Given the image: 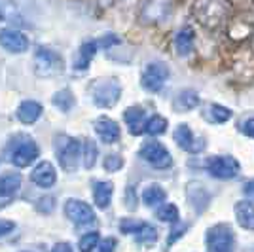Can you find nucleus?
Here are the masks:
<instances>
[{"instance_id": "10", "label": "nucleus", "mask_w": 254, "mask_h": 252, "mask_svg": "<svg viewBox=\"0 0 254 252\" xmlns=\"http://www.w3.org/2000/svg\"><path fill=\"white\" fill-rule=\"evenodd\" d=\"M64 216L70 222H74L76 226H84V224H93L95 222L93 209L80 199H68L64 203Z\"/></svg>"}, {"instance_id": "34", "label": "nucleus", "mask_w": 254, "mask_h": 252, "mask_svg": "<svg viewBox=\"0 0 254 252\" xmlns=\"http://www.w3.org/2000/svg\"><path fill=\"white\" fill-rule=\"evenodd\" d=\"M243 193L249 197V199L254 201V179L253 180H247L243 184Z\"/></svg>"}, {"instance_id": "19", "label": "nucleus", "mask_w": 254, "mask_h": 252, "mask_svg": "<svg viewBox=\"0 0 254 252\" xmlns=\"http://www.w3.org/2000/svg\"><path fill=\"white\" fill-rule=\"evenodd\" d=\"M199 103H201V101H199V95L195 93V91L184 89V91H180V93L175 97L173 108H175L177 112H190L193 108H197Z\"/></svg>"}, {"instance_id": "3", "label": "nucleus", "mask_w": 254, "mask_h": 252, "mask_svg": "<svg viewBox=\"0 0 254 252\" xmlns=\"http://www.w3.org/2000/svg\"><path fill=\"white\" fill-rule=\"evenodd\" d=\"M40 156V148L31 137H17L10 144V159L15 167H29Z\"/></svg>"}, {"instance_id": "12", "label": "nucleus", "mask_w": 254, "mask_h": 252, "mask_svg": "<svg viewBox=\"0 0 254 252\" xmlns=\"http://www.w3.org/2000/svg\"><path fill=\"white\" fill-rule=\"evenodd\" d=\"M0 46L11 53H23L29 50V38L21 31L2 29L0 31Z\"/></svg>"}, {"instance_id": "15", "label": "nucleus", "mask_w": 254, "mask_h": 252, "mask_svg": "<svg viewBox=\"0 0 254 252\" xmlns=\"http://www.w3.org/2000/svg\"><path fill=\"white\" fill-rule=\"evenodd\" d=\"M235 218L237 224L247 231H254V205L253 201L243 199L235 203Z\"/></svg>"}, {"instance_id": "16", "label": "nucleus", "mask_w": 254, "mask_h": 252, "mask_svg": "<svg viewBox=\"0 0 254 252\" xmlns=\"http://www.w3.org/2000/svg\"><path fill=\"white\" fill-rule=\"evenodd\" d=\"M21 186V175L17 173H6L0 177V205L4 201H10L15 191Z\"/></svg>"}, {"instance_id": "31", "label": "nucleus", "mask_w": 254, "mask_h": 252, "mask_svg": "<svg viewBox=\"0 0 254 252\" xmlns=\"http://www.w3.org/2000/svg\"><path fill=\"white\" fill-rule=\"evenodd\" d=\"M241 131H243V135H247L249 138H254V118L245 120L243 126H241Z\"/></svg>"}, {"instance_id": "24", "label": "nucleus", "mask_w": 254, "mask_h": 252, "mask_svg": "<svg viewBox=\"0 0 254 252\" xmlns=\"http://www.w3.org/2000/svg\"><path fill=\"white\" fill-rule=\"evenodd\" d=\"M53 105L57 106L61 112H70L74 106V95L70 89H61L53 95Z\"/></svg>"}, {"instance_id": "36", "label": "nucleus", "mask_w": 254, "mask_h": 252, "mask_svg": "<svg viewBox=\"0 0 254 252\" xmlns=\"http://www.w3.org/2000/svg\"><path fill=\"white\" fill-rule=\"evenodd\" d=\"M182 231H186V226H182V228H180L179 231H171L169 245H173V243H175V241H177V239H179V237H180V233H182Z\"/></svg>"}, {"instance_id": "35", "label": "nucleus", "mask_w": 254, "mask_h": 252, "mask_svg": "<svg viewBox=\"0 0 254 252\" xmlns=\"http://www.w3.org/2000/svg\"><path fill=\"white\" fill-rule=\"evenodd\" d=\"M50 252H72V247L68 243H57Z\"/></svg>"}, {"instance_id": "1", "label": "nucleus", "mask_w": 254, "mask_h": 252, "mask_svg": "<svg viewBox=\"0 0 254 252\" xmlns=\"http://www.w3.org/2000/svg\"><path fill=\"white\" fill-rule=\"evenodd\" d=\"M207 252H233L235 251V235L228 224H214L205 233Z\"/></svg>"}, {"instance_id": "26", "label": "nucleus", "mask_w": 254, "mask_h": 252, "mask_svg": "<svg viewBox=\"0 0 254 252\" xmlns=\"http://www.w3.org/2000/svg\"><path fill=\"white\" fill-rule=\"evenodd\" d=\"M165 131H167V120H165L163 116H152L148 122H146L144 133H148V135H152V137L163 135Z\"/></svg>"}, {"instance_id": "30", "label": "nucleus", "mask_w": 254, "mask_h": 252, "mask_svg": "<svg viewBox=\"0 0 254 252\" xmlns=\"http://www.w3.org/2000/svg\"><path fill=\"white\" fill-rule=\"evenodd\" d=\"M103 165H105V169L108 173H116V171H120V169L124 167V158L118 156V154H110V156L105 158Z\"/></svg>"}, {"instance_id": "21", "label": "nucleus", "mask_w": 254, "mask_h": 252, "mask_svg": "<svg viewBox=\"0 0 254 252\" xmlns=\"http://www.w3.org/2000/svg\"><path fill=\"white\" fill-rule=\"evenodd\" d=\"M175 48H177V53L180 57H188L191 53V48H193V31L190 27H184L177 32L175 36Z\"/></svg>"}, {"instance_id": "17", "label": "nucleus", "mask_w": 254, "mask_h": 252, "mask_svg": "<svg viewBox=\"0 0 254 252\" xmlns=\"http://www.w3.org/2000/svg\"><path fill=\"white\" fill-rule=\"evenodd\" d=\"M42 112H44V108L40 103H36V101H23L21 105L17 106V120H19L21 124L31 126V124L40 120Z\"/></svg>"}, {"instance_id": "25", "label": "nucleus", "mask_w": 254, "mask_h": 252, "mask_svg": "<svg viewBox=\"0 0 254 252\" xmlns=\"http://www.w3.org/2000/svg\"><path fill=\"white\" fill-rule=\"evenodd\" d=\"M135 239L138 243H142V245H152V243H156V239H158V230L154 226L146 224V222H142L140 228L137 230V233H135Z\"/></svg>"}, {"instance_id": "32", "label": "nucleus", "mask_w": 254, "mask_h": 252, "mask_svg": "<svg viewBox=\"0 0 254 252\" xmlns=\"http://www.w3.org/2000/svg\"><path fill=\"white\" fill-rule=\"evenodd\" d=\"M116 239L114 237H108V239H105V241L101 243V247H99V252H114V249H116Z\"/></svg>"}, {"instance_id": "27", "label": "nucleus", "mask_w": 254, "mask_h": 252, "mask_svg": "<svg viewBox=\"0 0 254 252\" xmlns=\"http://www.w3.org/2000/svg\"><path fill=\"white\" fill-rule=\"evenodd\" d=\"M82 154H84V167L91 169L95 165L97 158H99V150H97L95 142L89 140V138H85L84 146H82Z\"/></svg>"}, {"instance_id": "18", "label": "nucleus", "mask_w": 254, "mask_h": 252, "mask_svg": "<svg viewBox=\"0 0 254 252\" xmlns=\"http://www.w3.org/2000/svg\"><path fill=\"white\" fill-rule=\"evenodd\" d=\"M95 131L97 135L101 137V140L106 142V144H114V142L120 140V126H118L116 122L108 120V118H103V120L97 122Z\"/></svg>"}, {"instance_id": "22", "label": "nucleus", "mask_w": 254, "mask_h": 252, "mask_svg": "<svg viewBox=\"0 0 254 252\" xmlns=\"http://www.w3.org/2000/svg\"><path fill=\"white\" fill-rule=\"evenodd\" d=\"M165 197H167V193H165V189L161 188L159 184H150L142 191V201L148 207H158V205H161L165 201Z\"/></svg>"}, {"instance_id": "5", "label": "nucleus", "mask_w": 254, "mask_h": 252, "mask_svg": "<svg viewBox=\"0 0 254 252\" xmlns=\"http://www.w3.org/2000/svg\"><path fill=\"white\" fill-rule=\"evenodd\" d=\"M207 173L211 175L212 179L218 180H232L239 175L241 165L239 161L232 156H212L207 159Z\"/></svg>"}, {"instance_id": "29", "label": "nucleus", "mask_w": 254, "mask_h": 252, "mask_svg": "<svg viewBox=\"0 0 254 252\" xmlns=\"http://www.w3.org/2000/svg\"><path fill=\"white\" fill-rule=\"evenodd\" d=\"M99 241H101L99 231H89V233L82 235V239H80V243H78V247H80V251L82 252H91L97 245H99Z\"/></svg>"}, {"instance_id": "8", "label": "nucleus", "mask_w": 254, "mask_h": 252, "mask_svg": "<svg viewBox=\"0 0 254 252\" xmlns=\"http://www.w3.org/2000/svg\"><path fill=\"white\" fill-rule=\"evenodd\" d=\"M138 154L150 167L154 169H169L173 165V156L169 154V150L156 140H150L146 144H142Z\"/></svg>"}, {"instance_id": "2", "label": "nucleus", "mask_w": 254, "mask_h": 252, "mask_svg": "<svg viewBox=\"0 0 254 252\" xmlns=\"http://www.w3.org/2000/svg\"><path fill=\"white\" fill-rule=\"evenodd\" d=\"M55 154L59 159V165L64 171H74L80 165V156H82V144L74 137L59 135L55 140Z\"/></svg>"}, {"instance_id": "9", "label": "nucleus", "mask_w": 254, "mask_h": 252, "mask_svg": "<svg viewBox=\"0 0 254 252\" xmlns=\"http://www.w3.org/2000/svg\"><path fill=\"white\" fill-rule=\"evenodd\" d=\"M61 57L59 53L53 52L52 48H38L36 57H34V70L38 76H53L61 70Z\"/></svg>"}, {"instance_id": "28", "label": "nucleus", "mask_w": 254, "mask_h": 252, "mask_svg": "<svg viewBox=\"0 0 254 252\" xmlns=\"http://www.w3.org/2000/svg\"><path fill=\"white\" fill-rule=\"evenodd\" d=\"M179 209H177V205H173V203H167V205H161L158 210H156V216H158V220L161 222H169V224H175V222L179 220Z\"/></svg>"}, {"instance_id": "20", "label": "nucleus", "mask_w": 254, "mask_h": 252, "mask_svg": "<svg viewBox=\"0 0 254 252\" xmlns=\"http://www.w3.org/2000/svg\"><path fill=\"white\" fill-rule=\"evenodd\" d=\"M112 193H114V186L112 182H97L93 186V201L99 209H108L110 201H112Z\"/></svg>"}, {"instance_id": "33", "label": "nucleus", "mask_w": 254, "mask_h": 252, "mask_svg": "<svg viewBox=\"0 0 254 252\" xmlns=\"http://www.w3.org/2000/svg\"><path fill=\"white\" fill-rule=\"evenodd\" d=\"M13 230H15V224L11 220H0V237L8 235V233Z\"/></svg>"}, {"instance_id": "6", "label": "nucleus", "mask_w": 254, "mask_h": 252, "mask_svg": "<svg viewBox=\"0 0 254 252\" xmlns=\"http://www.w3.org/2000/svg\"><path fill=\"white\" fill-rule=\"evenodd\" d=\"M167 80H169V66L161 61L146 64L142 70V78H140L142 87L150 93H159Z\"/></svg>"}, {"instance_id": "7", "label": "nucleus", "mask_w": 254, "mask_h": 252, "mask_svg": "<svg viewBox=\"0 0 254 252\" xmlns=\"http://www.w3.org/2000/svg\"><path fill=\"white\" fill-rule=\"evenodd\" d=\"M118 42H120V38H118V36H112V34H108V36L101 38V40H87V42H84L80 46V50H78V55H76L74 70L76 72H85L99 48H108V46L118 44Z\"/></svg>"}, {"instance_id": "13", "label": "nucleus", "mask_w": 254, "mask_h": 252, "mask_svg": "<svg viewBox=\"0 0 254 252\" xmlns=\"http://www.w3.org/2000/svg\"><path fill=\"white\" fill-rule=\"evenodd\" d=\"M31 180L40 188H52L57 182V171L50 161H40L36 167L32 169Z\"/></svg>"}, {"instance_id": "23", "label": "nucleus", "mask_w": 254, "mask_h": 252, "mask_svg": "<svg viewBox=\"0 0 254 252\" xmlns=\"http://www.w3.org/2000/svg\"><path fill=\"white\" fill-rule=\"evenodd\" d=\"M205 118L212 122V124H226V122H230L232 120V110L230 108H226L222 105H209V108L205 110Z\"/></svg>"}, {"instance_id": "11", "label": "nucleus", "mask_w": 254, "mask_h": 252, "mask_svg": "<svg viewBox=\"0 0 254 252\" xmlns=\"http://www.w3.org/2000/svg\"><path fill=\"white\" fill-rule=\"evenodd\" d=\"M175 142H177L184 152H191V154L201 152L203 146H205V140L193 137L190 126H186V124H180V126L175 129Z\"/></svg>"}, {"instance_id": "14", "label": "nucleus", "mask_w": 254, "mask_h": 252, "mask_svg": "<svg viewBox=\"0 0 254 252\" xmlns=\"http://www.w3.org/2000/svg\"><path fill=\"white\" fill-rule=\"evenodd\" d=\"M124 120H126L127 127L133 135H140L146 129V110L142 106H129L124 112Z\"/></svg>"}, {"instance_id": "4", "label": "nucleus", "mask_w": 254, "mask_h": 252, "mask_svg": "<svg viewBox=\"0 0 254 252\" xmlns=\"http://www.w3.org/2000/svg\"><path fill=\"white\" fill-rule=\"evenodd\" d=\"M120 95H122V87L118 84V80H112V78H101L91 87L93 103L103 108H110L116 105Z\"/></svg>"}]
</instances>
